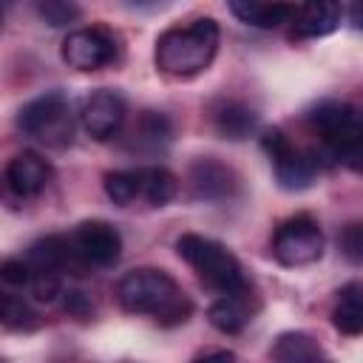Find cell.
<instances>
[{
  "label": "cell",
  "instance_id": "cell-10",
  "mask_svg": "<svg viewBox=\"0 0 363 363\" xmlns=\"http://www.w3.org/2000/svg\"><path fill=\"white\" fill-rule=\"evenodd\" d=\"M187 182H190L193 199H199V201H230L238 193L235 170L213 156L196 159L187 170Z\"/></svg>",
  "mask_w": 363,
  "mask_h": 363
},
{
  "label": "cell",
  "instance_id": "cell-16",
  "mask_svg": "<svg viewBox=\"0 0 363 363\" xmlns=\"http://www.w3.org/2000/svg\"><path fill=\"white\" fill-rule=\"evenodd\" d=\"M213 128L218 136H224L230 142H241L258 128V113L244 102L224 99L213 108Z\"/></svg>",
  "mask_w": 363,
  "mask_h": 363
},
{
  "label": "cell",
  "instance_id": "cell-7",
  "mask_svg": "<svg viewBox=\"0 0 363 363\" xmlns=\"http://www.w3.org/2000/svg\"><path fill=\"white\" fill-rule=\"evenodd\" d=\"M272 255L284 267H306L323 255V233L320 224L309 213H295L275 227Z\"/></svg>",
  "mask_w": 363,
  "mask_h": 363
},
{
  "label": "cell",
  "instance_id": "cell-6",
  "mask_svg": "<svg viewBox=\"0 0 363 363\" xmlns=\"http://www.w3.org/2000/svg\"><path fill=\"white\" fill-rule=\"evenodd\" d=\"M261 147L269 156V164L275 170V179H278V184L284 190L301 193V190L312 187V182H315V176L320 170V162H318L315 153L295 147L281 128L264 130L261 133Z\"/></svg>",
  "mask_w": 363,
  "mask_h": 363
},
{
  "label": "cell",
  "instance_id": "cell-24",
  "mask_svg": "<svg viewBox=\"0 0 363 363\" xmlns=\"http://www.w3.org/2000/svg\"><path fill=\"white\" fill-rule=\"evenodd\" d=\"M37 14L54 28L79 20V9L74 0H37Z\"/></svg>",
  "mask_w": 363,
  "mask_h": 363
},
{
  "label": "cell",
  "instance_id": "cell-29",
  "mask_svg": "<svg viewBox=\"0 0 363 363\" xmlns=\"http://www.w3.org/2000/svg\"><path fill=\"white\" fill-rule=\"evenodd\" d=\"M349 23L363 31V0H349Z\"/></svg>",
  "mask_w": 363,
  "mask_h": 363
},
{
  "label": "cell",
  "instance_id": "cell-12",
  "mask_svg": "<svg viewBox=\"0 0 363 363\" xmlns=\"http://www.w3.org/2000/svg\"><path fill=\"white\" fill-rule=\"evenodd\" d=\"M54 179V167L34 150H23L9 159L6 164V187L17 199H34L40 196Z\"/></svg>",
  "mask_w": 363,
  "mask_h": 363
},
{
  "label": "cell",
  "instance_id": "cell-11",
  "mask_svg": "<svg viewBox=\"0 0 363 363\" xmlns=\"http://www.w3.org/2000/svg\"><path fill=\"white\" fill-rule=\"evenodd\" d=\"M122 122H125V99L116 91L99 88L91 96H85L79 108V125L88 136L105 142L122 128Z\"/></svg>",
  "mask_w": 363,
  "mask_h": 363
},
{
  "label": "cell",
  "instance_id": "cell-28",
  "mask_svg": "<svg viewBox=\"0 0 363 363\" xmlns=\"http://www.w3.org/2000/svg\"><path fill=\"white\" fill-rule=\"evenodd\" d=\"M65 295V312L68 315H74V318H91V312H94V306H91V301L85 298V292H77V289H71V292H62Z\"/></svg>",
  "mask_w": 363,
  "mask_h": 363
},
{
  "label": "cell",
  "instance_id": "cell-26",
  "mask_svg": "<svg viewBox=\"0 0 363 363\" xmlns=\"http://www.w3.org/2000/svg\"><path fill=\"white\" fill-rule=\"evenodd\" d=\"M28 292H31L34 301H40V303H51L57 295H62L60 272H31Z\"/></svg>",
  "mask_w": 363,
  "mask_h": 363
},
{
  "label": "cell",
  "instance_id": "cell-9",
  "mask_svg": "<svg viewBox=\"0 0 363 363\" xmlns=\"http://www.w3.org/2000/svg\"><path fill=\"white\" fill-rule=\"evenodd\" d=\"M116 37L102 26L74 28L62 40V60L77 71H99L116 60Z\"/></svg>",
  "mask_w": 363,
  "mask_h": 363
},
{
  "label": "cell",
  "instance_id": "cell-2",
  "mask_svg": "<svg viewBox=\"0 0 363 363\" xmlns=\"http://www.w3.org/2000/svg\"><path fill=\"white\" fill-rule=\"evenodd\" d=\"M218 23L213 17H199L187 26H173L159 34L153 48V62L162 74L187 79L210 68L218 51Z\"/></svg>",
  "mask_w": 363,
  "mask_h": 363
},
{
  "label": "cell",
  "instance_id": "cell-15",
  "mask_svg": "<svg viewBox=\"0 0 363 363\" xmlns=\"http://www.w3.org/2000/svg\"><path fill=\"white\" fill-rule=\"evenodd\" d=\"M227 6L241 23L255 26V28L284 26L295 14V9L289 3H284V0H227Z\"/></svg>",
  "mask_w": 363,
  "mask_h": 363
},
{
  "label": "cell",
  "instance_id": "cell-14",
  "mask_svg": "<svg viewBox=\"0 0 363 363\" xmlns=\"http://www.w3.org/2000/svg\"><path fill=\"white\" fill-rule=\"evenodd\" d=\"M258 309V301L252 295V289L247 292H227L221 298H216L207 309V320L221 332V335H238L247 329V323L252 320Z\"/></svg>",
  "mask_w": 363,
  "mask_h": 363
},
{
  "label": "cell",
  "instance_id": "cell-3",
  "mask_svg": "<svg viewBox=\"0 0 363 363\" xmlns=\"http://www.w3.org/2000/svg\"><path fill=\"white\" fill-rule=\"evenodd\" d=\"M309 128L318 133L323 153L352 173H363V113L346 102H318L309 111Z\"/></svg>",
  "mask_w": 363,
  "mask_h": 363
},
{
  "label": "cell",
  "instance_id": "cell-1",
  "mask_svg": "<svg viewBox=\"0 0 363 363\" xmlns=\"http://www.w3.org/2000/svg\"><path fill=\"white\" fill-rule=\"evenodd\" d=\"M116 301L125 312L153 318L159 326H179L193 315V303L176 278L156 267L125 272L116 284Z\"/></svg>",
  "mask_w": 363,
  "mask_h": 363
},
{
  "label": "cell",
  "instance_id": "cell-21",
  "mask_svg": "<svg viewBox=\"0 0 363 363\" xmlns=\"http://www.w3.org/2000/svg\"><path fill=\"white\" fill-rule=\"evenodd\" d=\"M173 136L170 119L164 113L156 111H145L133 128V145L136 147H147V150H162Z\"/></svg>",
  "mask_w": 363,
  "mask_h": 363
},
{
  "label": "cell",
  "instance_id": "cell-4",
  "mask_svg": "<svg viewBox=\"0 0 363 363\" xmlns=\"http://www.w3.org/2000/svg\"><path fill=\"white\" fill-rule=\"evenodd\" d=\"M176 252L218 295L252 289L241 261L216 238H207V235H199V233H184L176 241Z\"/></svg>",
  "mask_w": 363,
  "mask_h": 363
},
{
  "label": "cell",
  "instance_id": "cell-8",
  "mask_svg": "<svg viewBox=\"0 0 363 363\" xmlns=\"http://www.w3.org/2000/svg\"><path fill=\"white\" fill-rule=\"evenodd\" d=\"M74 267L77 269H108L122 255V235L113 224L102 218H91L74 227L68 235Z\"/></svg>",
  "mask_w": 363,
  "mask_h": 363
},
{
  "label": "cell",
  "instance_id": "cell-18",
  "mask_svg": "<svg viewBox=\"0 0 363 363\" xmlns=\"http://www.w3.org/2000/svg\"><path fill=\"white\" fill-rule=\"evenodd\" d=\"M332 326L349 337L363 335V284L340 286L337 301L332 306Z\"/></svg>",
  "mask_w": 363,
  "mask_h": 363
},
{
  "label": "cell",
  "instance_id": "cell-31",
  "mask_svg": "<svg viewBox=\"0 0 363 363\" xmlns=\"http://www.w3.org/2000/svg\"><path fill=\"white\" fill-rule=\"evenodd\" d=\"M130 3H136V6H145V3H162V0H130Z\"/></svg>",
  "mask_w": 363,
  "mask_h": 363
},
{
  "label": "cell",
  "instance_id": "cell-17",
  "mask_svg": "<svg viewBox=\"0 0 363 363\" xmlns=\"http://www.w3.org/2000/svg\"><path fill=\"white\" fill-rule=\"evenodd\" d=\"M26 261H28L31 272H62V269L74 267L71 244L65 235H45V238L34 241L26 252Z\"/></svg>",
  "mask_w": 363,
  "mask_h": 363
},
{
  "label": "cell",
  "instance_id": "cell-30",
  "mask_svg": "<svg viewBox=\"0 0 363 363\" xmlns=\"http://www.w3.org/2000/svg\"><path fill=\"white\" fill-rule=\"evenodd\" d=\"M196 357H218V360H233L235 354H233V352H227V349H204V352H199Z\"/></svg>",
  "mask_w": 363,
  "mask_h": 363
},
{
  "label": "cell",
  "instance_id": "cell-22",
  "mask_svg": "<svg viewBox=\"0 0 363 363\" xmlns=\"http://www.w3.org/2000/svg\"><path fill=\"white\" fill-rule=\"evenodd\" d=\"M105 193L113 204L119 207H130L136 201H142V182H139V167L133 170H113L105 173Z\"/></svg>",
  "mask_w": 363,
  "mask_h": 363
},
{
  "label": "cell",
  "instance_id": "cell-5",
  "mask_svg": "<svg viewBox=\"0 0 363 363\" xmlns=\"http://www.w3.org/2000/svg\"><path fill=\"white\" fill-rule=\"evenodd\" d=\"M17 128L28 139H34L45 147H68L74 142V130H77L71 99L62 91H48V94L34 96L31 102H26L20 108Z\"/></svg>",
  "mask_w": 363,
  "mask_h": 363
},
{
  "label": "cell",
  "instance_id": "cell-23",
  "mask_svg": "<svg viewBox=\"0 0 363 363\" xmlns=\"http://www.w3.org/2000/svg\"><path fill=\"white\" fill-rule=\"evenodd\" d=\"M0 323L9 332H34L40 329V315L17 295H3L0 298Z\"/></svg>",
  "mask_w": 363,
  "mask_h": 363
},
{
  "label": "cell",
  "instance_id": "cell-19",
  "mask_svg": "<svg viewBox=\"0 0 363 363\" xmlns=\"http://www.w3.org/2000/svg\"><path fill=\"white\" fill-rule=\"evenodd\" d=\"M269 357L272 360H281V363H306V360L326 357V352L306 332H281L275 337L272 349H269Z\"/></svg>",
  "mask_w": 363,
  "mask_h": 363
},
{
  "label": "cell",
  "instance_id": "cell-13",
  "mask_svg": "<svg viewBox=\"0 0 363 363\" xmlns=\"http://www.w3.org/2000/svg\"><path fill=\"white\" fill-rule=\"evenodd\" d=\"M343 20L340 0H301L292 14V37L298 40H318L337 31Z\"/></svg>",
  "mask_w": 363,
  "mask_h": 363
},
{
  "label": "cell",
  "instance_id": "cell-27",
  "mask_svg": "<svg viewBox=\"0 0 363 363\" xmlns=\"http://www.w3.org/2000/svg\"><path fill=\"white\" fill-rule=\"evenodd\" d=\"M0 278L9 284V286H28L31 281V267L26 258H6L3 267H0Z\"/></svg>",
  "mask_w": 363,
  "mask_h": 363
},
{
  "label": "cell",
  "instance_id": "cell-25",
  "mask_svg": "<svg viewBox=\"0 0 363 363\" xmlns=\"http://www.w3.org/2000/svg\"><path fill=\"white\" fill-rule=\"evenodd\" d=\"M337 247L352 267H363V221H349L337 235Z\"/></svg>",
  "mask_w": 363,
  "mask_h": 363
},
{
  "label": "cell",
  "instance_id": "cell-20",
  "mask_svg": "<svg viewBox=\"0 0 363 363\" xmlns=\"http://www.w3.org/2000/svg\"><path fill=\"white\" fill-rule=\"evenodd\" d=\"M139 182H142V201L150 207H164L179 193V179L159 164L139 167Z\"/></svg>",
  "mask_w": 363,
  "mask_h": 363
}]
</instances>
